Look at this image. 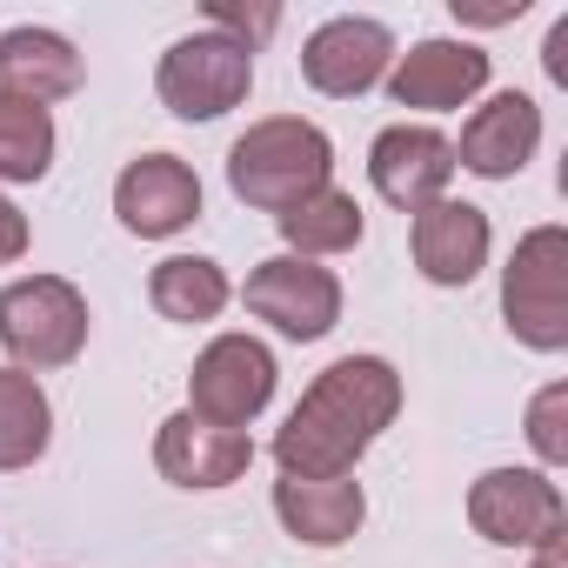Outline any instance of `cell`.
<instances>
[{
  "label": "cell",
  "instance_id": "1",
  "mask_svg": "<svg viewBox=\"0 0 568 568\" xmlns=\"http://www.w3.org/2000/svg\"><path fill=\"white\" fill-rule=\"evenodd\" d=\"M395 415H402V375L382 355H342L335 368L315 375L295 415L274 428V462L281 475H302V481L355 475V462L382 442Z\"/></svg>",
  "mask_w": 568,
  "mask_h": 568
},
{
  "label": "cell",
  "instance_id": "11",
  "mask_svg": "<svg viewBox=\"0 0 568 568\" xmlns=\"http://www.w3.org/2000/svg\"><path fill=\"white\" fill-rule=\"evenodd\" d=\"M114 214L141 241H168L187 221H201V181L181 154H141L114 181Z\"/></svg>",
  "mask_w": 568,
  "mask_h": 568
},
{
  "label": "cell",
  "instance_id": "2",
  "mask_svg": "<svg viewBox=\"0 0 568 568\" xmlns=\"http://www.w3.org/2000/svg\"><path fill=\"white\" fill-rule=\"evenodd\" d=\"M335 174V148L315 121L302 114H274V121H254L234 148H227V187L234 201L261 207V214H288L295 201L322 194Z\"/></svg>",
  "mask_w": 568,
  "mask_h": 568
},
{
  "label": "cell",
  "instance_id": "17",
  "mask_svg": "<svg viewBox=\"0 0 568 568\" xmlns=\"http://www.w3.org/2000/svg\"><path fill=\"white\" fill-rule=\"evenodd\" d=\"M274 515L295 541L308 548H342L362 521H368V495L355 475H328V481H302V475H281L274 481Z\"/></svg>",
  "mask_w": 568,
  "mask_h": 568
},
{
  "label": "cell",
  "instance_id": "20",
  "mask_svg": "<svg viewBox=\"0 0 568 568\" xmlns=\"http://www.w3.org/2000/svg\"><path fill=\"white\" fill-rule=\"evenodd\" d=\"M54 442V408L34 375L0 368V468H34Z\"/></svg>",
  "mask_w": 568,
  "mask_h": 568
},
{
  "label": "cell",
  "instance_id": "3",
  "mask_svg": "<svg viewBox=\"0 0 568 568\" xmlns=\"http://www.w3.org/2000/svg\"><path fill=\"white\" fill-rule=\"evenodd\" d=\"M501 315L508 335L535 355H561L568 348V227H528L508 254L501 274Z\"/></svg>",
  "mask_w": 568,
  "mask_h": 568
},
{
  "label": "cell",
  "instance_id": "12",
  "mask_svg": "<svg viewBox=\"0 0 568 568\" xmlns=\"http://www.w3.org/2000/svg\"><path fill=\"white\" fill-rule=\"evenodd\" d=\"M88 68L74 54L68 34L54 28H8L0 34V101H14V108H54L68 94H81Z\"/></svg>",
  "mask_w": 568,
  "mask_h": 568
},
{
  "label": "cell",
  "instance_id": "4",
  "mask_svg": "<svg viewBox=\"0 0 568 568\" xmlns=\"http://www.w3.org/2000/svg\"><path fill=\"white\" fill-rule=\"evenodd\" d=\"M0 348L14 355L21 375L68 368L88 348V302L61 274H28L14 288H0Z\"/></svg>",
  "mask_w": 568,
  "mask_h": 568
},
{
  "label": "cell",
  "instance_id": "16",
  "mask_svg": "<svg viewBox=\"0 0 568 568\" xmlns=\"http://www.w3.org/2000/svg\"><path fill=\"white\" fill-rule=\"evenodd\" d=\"M415 267L435 281V288H468V281L488 267V214L468 201H435L415 214Z\"/></svg>",
  "mask_w": 568,
  "mask_h": 568
},
{
  "label": "cell",
  "instance_id": "6",
  "mask_svg": "<svg viewBox=\"0 0 568 568\" xmlns=\"http://www.w3.org/2000/svg\"><path fill=\"white\" fill-rule=\"evenodd\" d=\"M154 88H161L168 114H181V121H221L227 108L247 101V88H254V54H247L241 41H227V34L207 28V34H187V41H174V48L161 54Z\"/></svg>",
  "mask_w": 568,
  "mask_h": 568
},
{
  "label": "cell",
  "instance_id": "23",
  "mask_svg": "<svg viewBox=\"0 0 568 568\" xmlns=\"http://www.w3.org/2000/svg\"><path fill=\"white\" fill-rule=\"evenodd\" d=\"M207 28H214V34H227V41H241V48L254 54V41H267V34L281 28V8H241V0H207Z\"/></svg>",
  "mask_w": 568,
  "mask_h": 568
},
{
  "label": "cell",
  "instance_id": "14",
  "mask_svg": "<svg viewBox=\"0 0 568 568\" xmlns=\"http://www.w3.org/2000/svg\"><path fill=\"white\" fill-rule=\"evenodd\" d=\"M481 88H488V54L468 41H422L388 68L395 108H422V114H448V108L475 101Z\"/></svg>",
  "mask_w": 568,
  "mask_h": 568
},
{
  "label": "cell",
  "instance_id": "24",
  "mask_svg": "<svg viewBox=\"0 0 568 568\" xmlns=\"http://www.w3.org/2000/svg\"><path fill=\"white\" fill-rule=\"evenodd\" d=\"M21 254H28V214H21L8 194H0V267L21 261Z\"/></svg>",
  "mask_w": 568,
  "mask_h": 568
},
{
  "label": "cell",
  "instance_id": "7",
  "mask_svg": "<svg viewBox=\"0 0 568 568\" xmlns=\"http://www.w3.org/2000/svg\"><path fill=\"white\" fill-rule=\"evenodd\" d=\"M247 315H261L274 335L288 342H322L335 322H342V281L322 267V261H302V254H274L247 274L241 288Z\"/></svg>",
  "mask_w": 568,
  "mask_h": 568
},
{
  "label": "cell",
  "instance_id": "21",
  "mask_svg": "<svg viewBox=\"0 0 568 568\" xmlns=\"http://www.w3.org/2000/svg\"><path fill=\"white\" fill-rule=\"evenodd\" d=\"M54 168V114L41 108H14V101H0V181H41Z\"/></svg>",
  "mask_w": 568,
  "mask_h": 568
},
{
  "label": "cell",
  "instance_id": "26",
  "mask_svg": "<svg viewBox=\"0 0 568 568\" xmlns=\"http://www.w3.org/2000/svg\"><path fill=\"white\" fill-rule=\"evenodd\" d=\"M548 74L568 81V21H555V34H548Z\"/></svg>",
  "mask_w": 568,
  "mask_h": 568
},
{
  "label": "cell",
  "instance_id": "22",
  "mask_svg": "<svg viewBox=\"0 0 568 568\" xmlns=\"http://www.w3.org/2000/svg\"><path fill=\"white\" fill-rule=\"evenodd\" d=\"M561 415H568V382H548V388L528 402V442H535V455H541L548 468L568 462V428H561Z\"/></svg>",
  "mask_w": 568,
  "mask_h": 568
},
{
  "label": "cell",
  "instance_id": "5",
  "mask_svg": "<svg viewBox=\"0 0 568 568\" xmlns=\"http://www.w3.org/2000/svg\"><path fill=\"white\" fill-rule=\"evenodd\" d=\"M468 521L495 548H535L541 561L568 555V508L561 488L535 468H488L468 488Z\"/></svg>",
  "mask_w": 568,
  "mask_h": 568
},
{
  "label": "cell",
  "instance_id": "13",
  "mask_svg": "<svg viewBox=\"0 0 568 568\" xmlns=\"http://www.w3.org/2000/svg\"><path fill=\"white\" fill-rule=\"evenodd\" d=\"M247 462H254V435L247 428H207L187 408L168 415L161 435H154V468L174 488H227V481L247 475Z\"/></svg>",
  "mask_w": 568,
  "mask_h": 568
},
{
  "label": "cell",
  "instance_id": "9",
  "mask_svg": "<svg viewBox=\"0 0 568 568\" xmlns=\"http://www.w3.org/2000/svg\"><path fill=\"white\" fill-rule=\"evenodd\" d=\"M368 181L388 207L402 214H422L435 201H448V181H455V141H442L435 128H382L375 148H368Z\"/></svg>",
  "mask_w": 568,
  "mask_h": 568
},
{
  "label": "cell",
  "instance_id": "10",
  "mask_svg": "<svg viewBox=\"0 0 568 568\" xmlns=\"http://www.w3.org/2000/svg\"><path fill=\"white\" fill-rule=\"evenodd\" d=\"M388 68H395V34H388L382 21H368V14H335V21H322V28L308 34V48H302L308 88H315V94H335V101L368 94Z\"/></svg>",
  "mask_w": 568,
  "mask_h": 568
},
{
  "label": "cell",
  "instance_id": "19",
  "mask_svg": "<svg viewBox=\"0 0 568 568\" xmlns=\"http://www.w3.org/2000/svg\"><path fill=\"white\" fill-rule=\"evenodd\" d=\"M274 227H281V241H288L302 261H315V254H348V247L362 241V201L328 181L322 194L295 201L288 214H274Z\"/></svg>",
  "mask_w": 568,
  "mask_h": 568
},
{
  "label": "cell",
  "instance_id": "8",
  "mask_svg": "<svg viewBox=\"0 0 568 568\" xmlns=\"http://www.w3.org/2000/svg\"><path fill=\"white\" fill-rule=\"evenodd\" d=\"M274 402V355L254 335H221L187 375V415L207 428H247Z\"/></svg>",
  "mask_w": 568,
  "mask_h": 568
},
{
  "label": "cell",
  "instance_id": "15",
  "mask_svg": "<svg viewBox=\"0 0 568 568\" xmlns=\"http://www.w3.org/2000/svg\"><path fill=\"white\" fill-rule=\"evenodd\" d=\"M535 148H541V108L508 88L475 108V121L462 128V148H455V168H468L481 181H508L535 161Z\"/></svg>",
  "mask_w": 568,
  "mask_h": 568
},
{
  "label": "cell",
  "instance_id": "27",
  "mask_svg": "<svg viewBox=\"0 0 568 568\" xmlns=\"http://www.w3.org/2000/svg\"><path fill=\"white\" fill-rule=\"evenodd\" d=\"M535 568H568V561H535Z\"/></svg>",
  "mask_w": 568,
  "mask_h": 568
},
{
  "label": "cell",
  "instance_id": "25",
  "mask_svg": "<svg viewBox=\"0 0 568 568\" xmlns=\"http://www.w3.org/2000/svg\"><path fill=\"white\" fill-rule=\"evenodd\" d=\"M528 14V0H501V8H462L455 0V21H468V28H501V21H521Z\"/></svg>",
  "mask_w": 568,
  "mask_h": 568
},
{
  "label": "cell",
  "instance_id": "18",
  "mask_svg": "<svg viewBox=\"0 0 568 568\" xmlns=\"http://www.w3.org/2000/svg\"><path fill=\"white\" fill-rule=\"evenodd\" d=\"M227 274L214 267V261H201V254H168L154 274H148V302H154V315L161 322H181V328H194V322H214L221 308H227Z\"/></svg>",
  "mask_w": 568,
  "mask_h": 568
}]
</instances>
